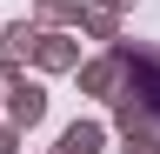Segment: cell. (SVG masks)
I'll list each match as a JSON object with an SVG mask.
<instances>
[{
  "label": "cell",
  "mask_w": 160,
  "mask_h": 154,
  "mask_svg": "<svg viewBox=\"0 0 160 154\" xmlns=\"http://www.w3.org/2000/svg\"><path fill=\"white\" fill-rule=\"evenodd\" d=\"M113 54H120V67H127V81L113 94V127H133V121L160 127V47H133L127 34H120Z\"/></svg>",
  "instance_id": "obj_1"
},
{
  "label": "cell",
  "mask_w": 160,
  "mask_h": 154,
  "mask_svg": "<svg viewBox=\"0 0 160 154\" xmlns=\"http://www.w3.org/2000/svg\"><path fill=\"white\" fill-rule=\"evenodd\" d=\"M33 67H40V74H73V67H80V40H73L67 27H40Z\"/></svg>",
  "instance_id": "obj_2"
},
{
  "label": "cell",
  "mask_w": 160,
  "mask_h": 154,
  "mask_svg": "<svg viewBox=\"0 0 160 154\" xmlns=\"http://www.w3.org/2000/svg\"><path fill=\"white\" fill-rule=\"evenodd\" d=\"M73 74H80V94H93V101H113L120 81H127V67H120V54H113V47L100 54V61H80Z\"/></svg>",
  "instance_id": "obj_3"
},
{
  "label": "cell",
  "mask_w": 160,
  "mask_h": 154,
  "mask_svg": "<svg viewBox=\"0 0 160 154\" xmlns=\"http://www.w3.org/2000/svg\"><path fill=\"white\" fill-rule=\"evenodd\" d=\"M0 101H7V121H13L20 134L47 121V87H40V81H20V87H7V94H0Z\"/></svg>",
  "instance_id": "obj_4"
},
{
  "label": "cell",
  "mask_w": 160,
  "mask_h": 154,
  "mask_svg": "<svg viewBox=\"0 0 160 154\" xmlns=\"http://www.w3.org/2000/svg\"><path fill=\"white\" fill-rule=\"evenodd\" d=\"M100 147H107V121H67L53 154H100Z\"/></svg>",
  "instance_id": "obj_5"
},
{
  "label": "cell",
  "mask_w": 160,
  "mask_h": 154,
  "mask_svg": "<svg viewBox=\"0 0 160 154\" xmlns=\"http://www.w3.org/2000/svg\"><path fill=\"white\" fill-rule=\"evenodd\" d=\"M0 40H7V61H33V47H40V20H7V27H0Z\"/></svg>",
  "instance_id": "obj_6"
},
{
  "label": "cell",
  "mask_w": 160,
  "mask_h": 154,
  "mask_svg": "<svg viewBox=\"0 0 160 154\" xmlns=\"http://www.w3.org/2000/svg\"><path fill=\"white\" fill-rule=\"evenodd\" d=\"M80 34H93L100 47H113V40H120V13H113V7H100V0H93V7L80 13Z\"/></svg>",
  "instance_id": "obj_7"
},
{
  "label": "cell",
  "mask_w": 160,
  "mask_h": 154,
  "mask_svg": "<svg viewBox=\"0 0 160 154\" xmlns=\"http://www.w3.org/2000/svg\"><path fill=\"white\" fill-rule=\"evenodd\" d=\"M120 154H160V127H153V121L120 127Z\"/></svg>",
  "instance_id": "obj_8"
},
{
  "label": "cell",
  "mask_w": 160,
  "mask_h": 154,
  "mask_svg": "<svg viewBox=\"0 0 160 154\" xmlns=\"http://www.w3.org/2000/svg\"><path fill=\"white\" fill-rule=\"evenodd\" d=\"M87 0H40V27H80Z\"/></svg>",
  "instance_id": "obj_9"
},
{
  "label": "cell",
  "mask_w": 160,
  "mask_h": 154,
  "mask_svg": "<svg viewBox=\"0 0 160 154\" xmlns=\"http://www.w3.org/2000/svg\"><path fill=\"white\" fill-rule=\"evenodd\" d=\"M20 81H27V61H0V94L20 87Z\"/></svg>",
  "instance_id": "obj_10"
},
{
  "label": "cell",
  "mask_w": 160,
  "mask_h": 154,
  "mask_svg": "<svg viewBox=\"0 0 160 154\" xmlns=\"http://www.w3.org/2000/svg\"><path fill=\"white\" fill-rule=\"evenodd\" d=\"M20 141H27V134H20L13 121H0V154H20Z\"/></svg>",
  "instance_id": "obj_11"
},
{
  "label": "cell",
  "mask_w": 160,
  "mask_h": 154,
  "mask_svg": "<svg viewBox=\"0 0 160 154\" xmlns=\"http://www.w3.org/2000/svg\"><path fill=\"white\" fill-rule=\"evenodd\" d=\"M100 7H113V13H127V7H133V0H100Z\"/></svg>",
  "instance_id": "obj_12"
},
{
  "label": "cell",
  "mask_w": 160,
  "mask_h": 154,
  "mask_svg": "<svg viewBox=\"0 0 160 154\" xmlns=\"http://www.w3.org/2000/svg\"><path fill=\"white\" fill-rule=\"evenodd\" d=\"M0 121H7V114H0Z\"/></svg>",
  "instance_id": "obj_13"
}]
</instances>
